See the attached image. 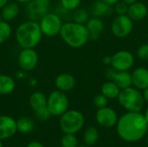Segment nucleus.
<instances>
[{
    "label": "nucleus",
    "mask_w": 148,
    "mask_h": 147,
    "mask_svg": "<svg viewBox=\"0 0 148 147\" xmlns=\"http://www.w3.org/2000/svg\"><path fill=\"white\" fill-rule=\"evenodd\" d=\"M40 29L43 36L54 37L60 34L63 24L61 17L56 13L48 12L38 21Z\"/></svg>",
    "instance_id": "obj_7"
},
{
    "label": "nucleus",
    "mask_w": 148,
    "mask_h": 147,
    "mask_svg": "<svg viewBox=\"0 0 148 147\" xmlns=\"http://www.w3.org/2000/svg\"><path fill=\"white\" fill-rule=\"evenodd\" d=\"M147 6L142 2L136 1L135 3L128 6V10L127 15L133 21H140L147 16Z\"/></svg>",
    "instance_id": "obj_18"
},
{
    "label": "nucleus",
    "mask_w": 148,
    "mask_h": 147,
    "mask_svg": "<svg viewBox=\"0 0 148 147\" xmlns=\"http://www.w3.org/2000/svg\"><path fill=\"white\" fill-rule=\"evenodd\" d=\"M38 60V54L35 49H22L17 56L18 66L25 72L34 70L37 66Z\"/></svg>",
    "instance_id": "obj_9"
},
{
    "label": "nucleus",
    "mask_w": 148,
    "mask_h": 147,
    "mask_svg": "<svg viewBox=\"0 0 148 147\" xmlns=\"http://www.w3.org/2000/svg\"><path fill=\"white\" fill-rule=\"evenodd\" d=\"M62 147H77L78 146V139L73 133H64L61 139Z\"/></svg>",
    "instance_id": "obj_28"
},
{
    "label": "nucleus",
    "mask_w": 148,
    "mask_h": 147,
    "mask_svg": "<svg viewBox=\"0 0 148 147\" xmlns=\"http://www.w3.org/2000/svg\"><path fill=\"white\" fill-rule=\"evenodd\" d=\"M134 64V55L127 50H121L112 55L113 67L117 71H128Z\"/></svg>",
    "instance_id": "obj_10"
},
{
    "label": "nucleus",
    "mask_w": 148,
    "mask_h": 147,
    "mask_svg": "<svg viewBox=\"0 0 148 147\" xmlns=\"http://www.w3.org/2000/svg\"><path fill=\"white\" fill-rule=\"evenodd\" d=\"M123 2H125L126 3H127L128 5H130V4H132V3H135L136 1H138V0H122Z\"/></svg>",
    "instance_id": "obj_40"
},
{
    "label": "nucleus",
    "mask_w": 148,
    "mask_h": 147,
    "mask_svg": "<svg viewBox=\"0 0 148 147\" xmlns=\"http://www.w3.org/2000/svg\"><path fill=\"white\" fill-rule=\"evenodd\" d=\"M89 14L95 17H103L112 15L114 12L113 5L108 4L102 0H95L89 6Z\"/></svg>",
    "instance_id": "obj_14"
},
{
    "label": "nucleus",
    "mask_w": 148,
    "mask_h": 147,
    "mask_svg": "<svg viewBox=\"0 0 148 147\" xmlns=\"http://www.w3.org/2000/svg\"><path fill=\"white\" fill-rule=\"evenodd\" d=\"M134 29V21L127 15H118L111 23V31L118 38L128 36Z\"/></svg>",
    "instance_id": "obj_8"
},
{
    "label": "nucleus",
    "mask_w": 148,
    "mask_h": 147,
    "mask_svg": "<svg viewBox=\"0 0 148 147\" xmlns=\"http://www.w3.org/2000/svg\"><path fill=\"white\" fill-rule=\"evenodd\" d=\"M26 147H44V146L38 141H32L30 143H29Z\"/></svg>",
    "instance_id": "obj_35"
},
{
    "label": "nucleus",
    "mask_w": 148,
    "mask_h": 147,
    "mask_svg": "<svg viewBox=\"0 0 148 147\" xmlns=\"http://www.w3.org/2000/svg\"><path fill=\"white\" fill-rule=\"evenodd\" d=\"M29 103L36 113L47 108V96L40 91H35L30 94Z\"/></svg>",
    "instance_id": "obj_20"
},
{
    "label": "nucleus",
    "mask_w": 148,
    "mask_h": 147,
    "mask_svg": "<svg viewBox=\"0 0 148 147\" xmlns=\"http://www.w3.org/2000/svg\"><path fill=\"white\" fill-rule=\"evenodd\" d=\"M8 2H9V0H0V10Z\"/></svg>",
    "instance_id": "obj_39"
},
{
    "label": "nucleus",
    "mask_w": 148,
    "mask_h": 147,
    "mask_svg": "<svg viewBox=\"0 0 148 147\" xmlns=\"http://www.w3.org/2000/svg\"><path fill=\"white\" fill-rule=\"evenodd\" d=\"M16 81L13 77L5 74H0V94L7 95L14 92Z\"/></svg>",
    "instance_id": "obj_21"
},
{
    "label": "nucleus",
    "mask_w": 148,
    "mask_h": 147,
    "mask_svg": "<svg viewBox=\"0 0 148 147\" xmlns=\"http://www.w3.org/2000/svg\"><path fill=\"white\" fill-rule=\"evenodd\" d=\"M116 73H117V70H115L113 67L110 66V68H108L106 70V72H105V76H106V78H107L108 81H113L114 79V76H115Z\"/></svg>",
    "instance_id": "obj_33"
},
{
    "label": "nucleus",
    "mask_w": 148,
    "mask_h": 147,
    "mask_svg": "<svg viewBox=\"0 0 148 147\" xmlns=\"http://www.w3.org/2000/svg\"><path fill=\"white\" fill-rule=\"evenodd\" d=\"M77 147H88L87 146H78Z\"/></svg>",
    "instance_id": "obj_43"
},
{
    "label": "nucleus",
    "mask_w": 148,
    "mask_h": 147,
    "mask_svg": "<svg viewBox=\"0 0 148 147\" xmlns=\"http://www.w3.org/2000/svg\"><path fill=\"white\" fill-rule=\"evenodd\" d=\"M76 84L75 77L69 73H62L55 79V86L57 90L67 93L71 91Z\"/></svg>",
    "instance_id": "obj_13"
},
{
    "label": "nucleus",
    "mask_w": 148,
    "mask_h": 147,
    "mask_svg": "<svg viewBox=\"0 0 148 147\" xmlns=\"http://www.w3.org/2000/svg\"><path fill=\"white\" fill-rule=\"evenodd\" d=\"M59 35L68 46L74 49L83 47L89 40V35L86 25L73 21L63 23Z\"/></svg>",
    "instance_id": "obj_3"
},
{
    "label": "nucleus",
    "mask_w": 148,
    "mask_h": 147,
    "mask_svg": "<svg viewBox=\"0 0 148 147\" xmlns=\"http://www.w3.org/2000/svg\"><path fill=\"white\" fill-rule=\"evenodd\" d=\"M132 83L133 86L139 90H144L148 88L147 68L144 67L137 68L132 73Z\"/></svg>",
    "instance_id": "obj_16"
},
{
    "label": "nucleus",
    "mask_w": 148,
    "mask_h": 147,
    "mask_svg": "<svg viewBox=\"0 0 148 147\" xmlns=\"http://www.w3.org/2000/svg\"><path fill=\"white\" fill-rule=\"evenodd\" d=\"M113 81L121 90L132 87V74L128 71H117Z\"/></svg>",
    "instance_id": "obj_22"
},
{
    "label": "nucleus",
    "mask_w": 148,
    "mask_h": 147,
    "mask_svg": "<svg viewBox=\"0 0 148 147\" xmlns=\"http://www.w3.org/2000/svg\"><path fill=\"white\" fill-rule=\"evenodd\" d=\"M85 25L88 31L89 40H93V41L98 40L101 37V36L104 30V27H105L102 20L101 18L95 17V16L89 18Z\"/></svg>",
    "instance_id": "obj_15"
},
{
    "label": "nucleus",
    "mask_w": 148,
    "mask_h": 147,
    "mask_svg": "<svg viewBox=\"0 0 148 147\" xmlns=\"http://www.w3.org/2000/svg\"><path fill=\"white\" fill-rule=\"evenodd\" d=\"M117 99L120 105L127 112H140L145 106L142 93L134 87L121 90Z\"/></svg>",
    "instance_id": "obj_4"
},
{
    "label": "nucleus",
    "mask_w": 148,
    "mask_h": 147,
    "mask_svg": "<svg viewBox=\"0 0 148 147\" xmlns=\"http://www.w3.org/2000/svg\"><path fill=\"white\" fill-rule=\"evenodd\" d=\"M26 10L30 20L38 22L44 15L49 12V7H45L36 1L32 0L27 3Z\"/></svg>",
    "instance_id": "obj_17"
},
{
    "label": "nucleus",
    "mask_w": 148,
    "mask_h": 147,
    "mask_svg": "<svg viewBox=\"0 0 148 147\" xmlns=\"http://www.w3.org/2000/svg\"><path fill=\"white\" fill-rule=\"evenodd\" d=\"M116 130L124 141L136 142L147 133L148 124L140 112H127L118 119Z\"/></svg>",
    "instance_id": "obj_1"
},
{
    "label": "nucleus",
    "mask_w": 148,
    "mask_h": 147,
    "mask_svg": "<svg viewBox=\"0 0 148 147\" xmlns=\"http://www.w3.org/2000/svg\"><path fill=\"white\" fill-rule=\"evenodd\" d=\"M95 119L97 123L107 128H110L114 126L118 121L117 113L111 107H105L102 108H99L95 114Z\"/></svg>",
    "instance_id": "obj_11"
},
{
    "label": "nucleus",
    "mask_w": 148,
    "mask_h": 147,
    "mask_svg": "<svg viewBox=\"0 0 148 147\" xmlns=\"http://www.w3.org/2000/svg\"><path fill=\"white\" fill-rule=\"evenodd\" d=\"M137 56L143 61L148 60V43L142 44L137 49Z\"/></svg>",
    "instance_id": "obj_32"
},
{
    "label": "nucleus",
    "mask_w": 148,
    "mask_h": 147,
    "mask_svg": "<svg viewBox=\"0 0 148 147\" xmlns=\"http://www.w3.org/2000/svg\"><path fill=\"white\" fill-rule=\"evenodd\" d=\"M69 101L64 92L56 89L47 97V108L51 116H61L69 110Z\"/></svg>",
    "instance_id": "obj_6"
},
{
    "label": "nucleus",
    "mask_w": 148,
    "mask_h": 147,
    "mask_svg": "<svg viewBox=\"0 0 148 147\" xmlns=\"http://www.w3.org/2000/svg\"><path fill=\"white\" fill-rule=\"evenodd\" d=\"M16 41L22 49H35L42 39V33L36 21L29 20L18 25L15 32Z\"/></svg>",
    "instance_id": "obj_2"
},
{
    "label": "nucleus",
    "mask_w": 148,
    "mask_h": 147,
    "mask_svg": "<svg viewBox=\"0 0 148 147\" xmlns=\"http://www.w3.org/2000/svg\"><path fill=\"white\" fill-rule=\"evenodd\" d=\"M101 92L108 100H114V99L118 98L121 89L114 81H108L103 83V85L101 86Z\"/></svg>",
    "instance_id": "obj_23"
},
{
    "label": "nucleus",
    "mask_w": 148,
    "mask_h": 147,
    "mask_svg": "<svg viewBox=\"0 0 148 147\" xmlns=\"http://www.w3.org/2000/svg\"><path fill=\"white\" fill-rule=\"evenodd\" d=\"M0 147H3V143H2V140L0 139Z\"/></svg>",
    "instance_id": "obj_42"
},
{
    "label": "nucleus",
    "mask_w": 148,
    "mask_h": 147,
    "mask_svg": "<svg viewBox=\"0 0 148 147\" xmlns=\"http://www.w3.org/2000/svg\"><path fill=\"white\" fill-rule=\"evenodd\" d=\"M103 2H105L106 3H108V4H110V5H114L117 2H119L120 0H102Z\"/></svg>",
    "instance_id": "obj_37"
},
{
    "label": "nucleus",
    "mask_w": 148,
    "mask_h": 147,
    "mask_svg": "<svg viewBox=\"0 0 148 147\" xmlns=\"http://www.w3.org/2000/svg\"><path fill=\"white\" fill-rule=\"evenodd\" d=\"M83 139L87 146H94L99 139V132L95 126L88 127L83 135Z\"/></svg>",
    "instance_id": "obj_25"
},
{
    "label": "nucleus",
    "mask_w": 148,
    "mask_h": 147,
    "mask_svg": "<svg viewBox=\"0 0 148 147\" xmlns=\"http://www.w3.org/2000/svg\"><path fill=\"white\" fill-rule=\"evenodd\" d=\"M89 11L82 9V8H77L75 10H73L72 13V21L80 24H86L88 21L89 17Z\"/></svg>",
    "instance_id": "obj_26"
},
{
    "label": "nucleus",
    "mask_w": 148,
    "mask_h": 147,
    "mask_svg": "<svg viewBox=\"0 0 148 147\" xmlns=\"http://www.w3.org/2000/svg\"><path fill=\"white\" fill-rule=\"evenodd\" d=\"M17 132L16 120L9 115L0 116V139L12 138Z\"/></svg>",
    "instance_id": "obj_12"
},
{
    "label": "nucleus",
    "mask_w": 148,
    "mask_h": 147,
    "mask_svg": "<svg viewBox=\"0 0 148 147\" xmlns=\"http://www.w3.org/2000/svg\"><path fill=\"white\" fill-rule=\"evenodd\" d=\"M18 3H21V4H27V3H29L30 1H32V0H16Z\"/></svg>",
    "instance_id": "obj_38"
},
{
    "label": "nucleus",
    "mask_w": 148,
    "mask_h": 147,
    "mask_svg": "<svg viewBox=\"0 0 148 147\" xmlns=\"http://www.w3.org/2000/svg\"><path fill=\"white\" fill-rule=\"evenodd\" d=\"M35 126L34 121L29 117H22L16 120L17 132L21 133H28L33 131Z\"/></svg>",
    "instance_id": "obj_24"
},
{
    "label": "nucleus",
    "mask_w": 148,
    "mask_h": 147,
    "mask_svg": "<svg viewBox=\"0 0 148 147\" xmlns=\"http://www.w3.org/2000/svg\"><path fill=\"white\" fill-rule=\"evenodd\" d=\"M85 124L84 115L78 110H67L60 116L59 126L63 133H73L80 132Z\"/></svg>",
    "instance_id": "obj_5"
},
{
    "label": "nucleus",
    "mask_w": 148,
    "mask_h": 147,
    "mask_svg": "<svg viewBox=\"0 0 148 147\" xmlns=\"http://www.w3.org/2000/svg\"><path fill=\"white\" fill-rule=\"evenodd\" d=\"M128 4L123 2L122 0H120L114 4V10L117 13V15H127L128 10Z\"/></svg>",
    "instance_id": "obj_31"
},
{
    "label": "nucleus",
    "mask_w": 148,
    "mask_h": 147,
    "mask_svg": "<svg viewBox=\"0 0 148 147\" xmlns=\"http://www.w3.org/2000/svg\"><path fill=\"white\" fill-rule=\"evenodd\" d=\"M144 116H145V118H146V120H147V122L148 124V107L146 109V112H145V113H144Z\"/></svg>",
    "instance_id": "obj_41"
},
{
    "label": "nucleus",
    "mask_w": 148,
    "mask_h": 147,
    "mask_svg": "<svg viewBox=\"0 0 148 147\" xmlns=\"http://www.w3.org/2000/svg\"><path fill=\"white\" fill-rule=\"evenodd\" d=\"M93 102H94L95 107L99 109V108H102V107H108V99L101 93L100 94H97V95L95 96Z\"/></svg>",
    "instance_id": "obj_30"
},
{
    "label": "nucleus",
    "mask_w": 148,
    "mask_h": 147,
    "mask_svg": "<svg viewBox=\"0 0 148 147\" xmlns=\"http://www.w3.org/2000/svg\"><path fill=\"white\" fill-rule=\"evenodd\" d=\"M142 95H143V98H144L145 102H147L148 103V88H145V89L143 90Z\"/></svg>",
    "instance_id": "obj_36"
},
{
    "label": "nucleus",
    "mask_w": 148,
    "mask_h": 147,
    "mask_svg": "<svg viewBox=\"0 0 148 147\" xmlns=\"http://www.w3.org/2000/svg\"><path fill=\"white\" fill-rule=\"evenodd\" d=\"M147 147H148V146H147Z\"/></svg>",
    "instance_id": "obj_45"
},
{
    "label": "nucleus",
    "mask_w": 148,
    "mask_h": 147,
    "mask_svg": "<svg viewBox=\"0 0 148 147\" xmlns=\"http://www.w3.org/2000/svg\"><path fill=\"white\" fill-rule=\"evenodd\" d=\"M102 62L106 66H111V64H112V56H110V55L104 56V58L102 59Z\"/></svg>",
    "instance_id": "obj_34"
},
{
    "label": "nucleus",
    "mask_w": 148,
    "mask_h": 147,
    "mask_svg": "<svg viewBox=\"0 0 148 147\" xmlns=\"http://www.w3.org/2000/svg\"><path fill=\"white\" fill-rule=\"evenodd\" d=\"M60 3L63 10L67 11H73L79 8L82 0H60Z\"/></svg>",
    "instance_id": "obj_29"
},
{
    "label": "nucleus",
    "mask_w": 148,
    "mask_h": 147,
    "mask_svg": "<svg viewBox=\"0 0 148 147\" xmlns=\"http://www.w3.org/2000/svg\"><path fill=\"white\" fill-rule=\"evenodd\" d=\"M147 145H148V136H147Z\"/></svg>",
    "instance_id": "obj_44"
},
{
    "label": "nucleus",
    "mask_w": 148,
    "mask_h": 147,
    "mask_svg": "<svg viewBox=\"0 0 148 147\" xmlns=\"http://www.w3.org/2000/svg\"><path fill=\"white\" fill-rule=\"evenodd\" d=\"M12 34V28L9 22L0 20V44L4 43L10 39Z\"/></svg>",
    "instance_id": "obj_27"
},
{
    "label": "nucleus",
    "mask_w": 148,
    "mask_h": 147,
    "mask_svg": "<svg viewBox=\"0 0 148 147\" xmlns=\"http://www.w3.org/2000/svg\"><path fill=\"white\" fill-rule=\"evenodd\" d=\"M20 13V6L16 1H9L0 10V15L3 20L10 22L16 18Z\"/></svg>",
    "instance_id": "obj_19"
}]
</instances>
